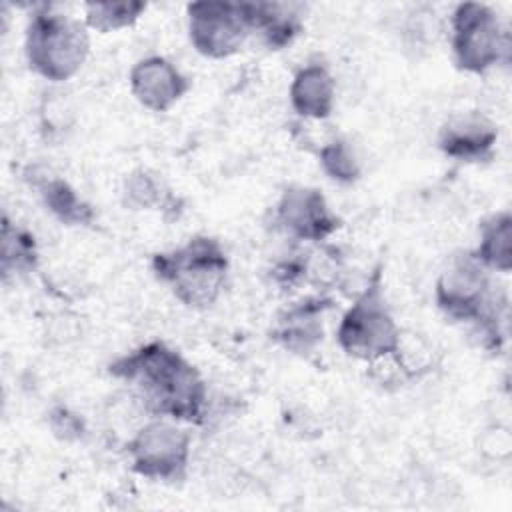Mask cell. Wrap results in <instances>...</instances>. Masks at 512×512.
<instances>
[{
    "label": "cell",
    "mask_w": 512,
    "mask_h": 512,
    "mask_svg": "<svg viewBox=\"0 0 512 512\" xmlns=\"http://www.w3.org/2000/svg\"><path fill=\"white\" fill-rule=\"evenodd\" d=\"M452 62L460 72L484 76L510 62V32L484 2H460L448 18Z\"/></svg>",
    "instance_id": "5b68a950"
},
{
    "label": "cell",
    "mask_w": 512,
    "mask_h": 512,
    "mask_svg": "<svg viewBox=\"0 0 512 512\" xmlns=\"http://www.w3.org/2000/svg\"><path fill=\"white\" fill-rule=\"evenodd\" d=\"M470 252L492 274H508L512 270V214H510V210L492 212L480 222L478 242Z\"/></svg>",
    "instance_id": "ac0fdd59"
},
{
    "label": "cell",
    "mask_w": 512,
    "mask_h": 512,
    "mask_svg": "<svg viewBox=\"0 0 512 512\" xmlns=\"http://www.w3.org/2000/svg\"><path fill=\"white\" fill-rule=\"evenodd\" d=\"M148 10L140 0H108V2H84L82 20L90 32L112 34L132 28Z\"/></svg>",
    "instance_id": "ffe728a7"
},
{
    "label": "cell",
    "mask_w": 512,
    "mask_h": 512,
    "mask_svg": "<svg viewBox=\"0 0 512 512\" xmlns=\"http://www.w3.org/2000/svg\"><path fill=\"white\" fill-rule=\"evenodd\" d=\"M150 268L154 278L190 310L212 308L224 294L230 278L226 248L208 234H196L180 246L156 252Z\"/></svg>",
    "instance_id": "7a4b0ae2"
},
{
    "label": "cell",
    "mask_w": 512,
    "mask_h": 512,
    "mask_svg": "<svg viewBox=\"0 0 512 512\" xmlns=\"http://www.w3.org/2000/svg\"><path fill=\"white\" fill-rule=\"evenodd\" d=\"M38 266L40 250L34 234L4 212L0 230V274L4 284L34 274Z\"/></svg>",
    "instance_id": "e0dca14e"
},
{
    "label": "cell",
    "mask_w": 512,
    "mask_h": 512,
    "mask_svg": "<svg viewBox=\"0 0 512 512\" xmlns=\"http://www.w3.org/2000/svg\"><path fill=\"white\" fill-rule=\"evenodd\" d=\"M272 228L294 246H318L342 228V218L320 188L290 184L272 206Z\"/></svg>",
    "instance_id": "ba28073f"
},
{
    "label": "cell",
    "mask_w": 512,
    "mask_h": 512,
    "mask_svg": "<svg viewBox=\"0 0 512 512\" xmlns=\"http://www.w3.org/2000/svg\"><path fill=\"white\" fill-rule=\"evenodd\" d=\"M400 324L384 290V264L378 262L342 312L334 338L338 348L360 362H370L396 348Z\"/></svg>",
    "instance_id": "277c9868"
},
{
    "label": "cell",
    "mask_w": 512,
    "mask_h": 512,
    "mask_svg": "<svg viewBox=\"0 0 512 512\" xmlns=\"http://www.w3.org/2000/svg\"><path fill=\"white\" fill-rule=\"evenodd\" d=\"M366 368H368L366 370L368 378L382 390H396V388H402L404 384H408V380H406L404 372L400 370L392 352L366 362Z\"/></svg>",
    "instance_id": "484cf974"
},
{
    "label": "cell",
    "mask_w": 512,
    "mask_h": 512,
    "mask_svg": "<svg viewBox=\"0 0 512 512\" xmlns=\"http://www.w3.org/2000/svg\"><path fill=\"white\" fill-rule=\"evenodd\" d=\"M46 422L52 436L58 438L60 442H80L88 432L86 420L82 418V414H78L66 404H54L48 410Z\"/></svg>",
    "instance_id": "603a6c76"
},
{
    "label": "cell",
    "mask_w": 512,
    "mask_h": 512,
    "mask_svg": "<svg viewBox=\"0 0 512 512\" xmlns=\"http://www.w3.org/2000/svg\"><path fill=\"white\" fill-rule=\"evenodd\" d=\"M318 166L328 180L352 186L362 178V160L352 142L342 134H332L316 148Z\"/></svg>",
    "instance_id": "d6986e66"
},
{
    "label": "cell",
    "mask_w": 512,
    "mask_h": 512,
    "mask_svg": "<svg viewBox=\"0 0 512 512\" xmlns=\"http://www.w3.org/2000/svg\"><path fill=\"white\" fill-rule=\"evenodd\" d=\"M334 306L326 292L302 296L282 308L270 328V340L282 350L306 358L318 350L324 340V316Z\"/></svg>",
    "instance_id": "7c38bea8"
},
{
    "label": "cell",
    "mask_w": 512,
    "mask_h": 512,
    "mask_svg": "<svg viewBox=\"0 0 512 512\" xmlns=\"http://www.w3.org/2000/svg\"><path fill=\"white\" fill-rule=\"evenodd\" d=\"M24 182L34 190L42 208L60 224L68 228H90L96 222L94 206L80 196V192L60 174L44 166H26Z\"/></svg>",
    "instance_id": "4fadbf2b"
},
{
    "label": "cell",
    "mask_w": 512,
    "mask_h": 512,
    "mask_svg": "<svg viewBox=\"0 0 512 512\" xmlns=\"http://www.w3.org/2000/svg\"><path fill=\"white\" fill-rule=\"evenodd\" d=\"M478 450L496 462H506L510 458L512 452V434H510V426L502 424V422H494L488 428L482 430L480 434V442H478Z\"/></svg>",
    "instance_id": "cb8c5ba5"
},
{
    "label": "cell",
    "mask_w": 512,
    "mask_h": 512,
    "mask_svg": "<svg viewBox=\"0 0 512 512\" xmlns=\"http://www.w3.org/2000/svg\"><path fill=\"white\" fill-rule=\"evenodd\" d=\"M186 34L196 54L226 60L242 50L250 38L242 2L198 0L186 4Z\"/></svg>",
    "instance_id": "9c48e42d"
},
{
    "label": "cell",
    "mask_w": 512,
    "mask_h": 512,
    "mask_svg": "<svg viewBox=\"0 0 512 512\" xmlns=\"http://www.w3.org/2000/svg\"><path fill=\"white\" fill-rule=\"evenodd\" d=\"M120 202L132 212H162L166 216L180 210L178 198L172 194L166 180L146 166H138L124 176Z\"/></svg>",
    "instance_id": "2e32d148"
},
{
    "label": "cell",
    "mask_w": 512,
    "mask_h": 512,
    "mask_svg": "<svg viewBox=\"0 0 512 512\" xmlns=\"http://www.w3.org/2000/svg\"><path fill=\"white\" fill-rule=\"evenodd\" d=\"M392 356L396 358L408 382L422 380L434 370V364H436V350L424 338V334L414 330H404V328H400V336H398L396 348L392 350Z\"/></svg>",
    "instance_id": "44dd1931"
},
{
    "label": "cell",
    "mask_w": 512,
    "mask_h": 512,
    "mask_svg": "<svg viewBox=\"0 0 512 512\" xmlns=\"http://www.w3.org/2000/svg\"><path fill=\"white\" fill-rule=\"evenodd\" d=\"M22 50L28 70L58 86L84 68L90 56V30L82 18L54 4H38L28 16Z\"/></svg>",
    "instance_id": "3957f363"
},
{
    "label": "cell",
    "mask_w": 512,
    "mask_h": 512,
    "mask_svg": "<svg viewBox=\"0 0 512 512\" xmlns=\"http://www.w3.org/2000/svg\"><path fill=\"white\" fill-rule=\"evenodd\" d=\"M130 470L156 484L176 486L192 462L190 426L170 418H148L126 442Z\"/></svg>",
    "instance_id": "52a82bcc"
},
{
    "label": "cell",
    "mask_w": 512,
    "mask_h": 512,
    "mask_svg": "<svg viewBox=\"0 0 512 512\" xmlns=\"http://www.w3.org/2000/svg\"><path fill=\"white\" fill-rule=\"evenodd\" d=\"M250 36L256 34L260 42L272 50H284L304 32V6L296 2L256 0L242 2Z\"/></svg>",
    "instance_id": "9a60e30c"
},
{
    "label": "cell",
    "mask_w": 512,
    "mask_h": 512,
    "mask_svg": "<svg viewBox=\"0 0 512 512\" xmlns=\"http://www.w3.org/2000/svg\"><path fill=\"white\" fill-rule=\"evenodd\" d=\"M68 128H70V108L64 104V100H58L50 94L48 98L42 100V106H40L42 136L46 140H52L54 136L64 134V130H68Z\"/></svg>",
    "instance_id": "d4e9b609"
},
{
    "label": "cell",
    "mask_w": 512,
    "mask_h": 512,
    "mask_svg": "<svg viewBox=\"0 0 512 512\" xmlns=\"http://www.w3.org/2000/svg\"><path fill=\"white\" fill-rule=\"evenodd\" d=\"M108 374L134 392L148 418H170L188 426H204L208 420L204 376L164 340H148L116 356Z\"/></svg>",
    "instance_id": "6da1fadb"
},
{
    "label": "cell",
    "mask_w": 512,
    "mask_h": 512,
    "mask_svg": "<svg viewBox=\"0 0 512 512\" xmlns=\"http://www.w3.org/2000/svg\"><path fill=\"white\" fill-rule=\"evenodd\" d=\"M434 304L450 322L470 326L508 306V298L496 286L494 274L470 250H460L448 258L434 282Z\"/></svg>",
    "instance_id": "8992f818"
},
{
    "label": "cell",
    "mask_w": 512,
    "mask_h": 512,
    "mask_svg": "<svg viewBox=\"0 0 512 512\" xmlns=\"http://www.w3.org/2000/svg\"><path fill=\"white\" fill-rule=\"evenodd\" d=\"M500 132L496 122L480 110L450 114L436 134V148L452 162L484 164L496 154Z\"/></svg>",
    "instance_id": "8fae6325"
},
{
    "label": "cell",
    "mask_w": 512,
    "mask_h": 512,
    "mask_svg": "<svg viewBox=\"0 0 512 512\" xmlns=\"http://www.w3.org/2000/svg\"><path fill=\"white\" fill-rule=\"evenodd\" d=\"M134 100L148 112H170L192 88L190 76L168 56L148 54L136 60L128 72Z\"/></svg>",
    "instance_id": "30bf717a"
},
{
    "label": "cell",
    "mask_w": 512,
    "mask_h": 512,
    "mask_svg": "<svg viewBox=\"0 0 512 512\" xmlns=\"http://www.w3.org/2000/svg\"><path fill=\"white\" fill-rule=\"evenodd\" d=\"M336 78L322 58L304 62L290 80L288 102L300 122H324L336 108Z\"/></svg>",
    "instance_id": "5bb4252c"
},
{
    "label": "cell",
    "mask_w": 512,
    "mask_h": 512,
    "mask_svg": "<svg viewBox=\"0 0 512 512\" xmlns=\"http://www.w3.org/2000/svg\"><path fill=\"white\" fill-rule=\"evenodd\" d=\"M272 282L282 290H298L302 284H310V250L294 246L290 254L276 260L270 268Z\"/></svg>",
    "instance_id": "7402d4cb"
}]
</instances>
